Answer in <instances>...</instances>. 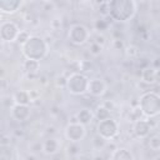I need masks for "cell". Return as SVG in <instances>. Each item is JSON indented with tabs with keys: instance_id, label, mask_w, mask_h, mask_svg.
I'll list each match as a JSON object with an SVG mask.
<instances>
[{
	"instance_id": "cell-9",
	"label": "cell",
	"mask_w": 160,
	"mask_h": 160,
	"mask_svg": "<svg viewBox=\"0 0 160 160\" xmlns=\"http://www.w3.org/2000/svg\"><path fill=\"white\" fill-rule=\"evenodd\" d=\"M132 130H134V134L136 135V138H140V139H145L150 135V131H151V124L149 120H144V119H140V120H136L134 122V126H132Z\"/></svg>"
},
{
	"instance_id": "cell-5",
	"label": "cell",
	"mask_w": 160,
	"mask_h": 160,
	"mask_svg": "<svg viewBox=\"0 0 160 160\" xmlns=\"http://www.w3.org/2000/svg\"><path fill=\"white\" fill-rule=\"evenodd\" d=\"M98 134L104 140H111L119 134V125L115 119L108 118L105 120L99 121L98 124Z\"/></svg>"
},
{
	"instance_id": "cell-12",
	"label": "cell",
	"mask_w": 160,
	"mask_h": 160,
	"mask_svg": "<svg viewBox=\"0 0 160 160\" xmlns=\"http://www.w3.org/2000/svg\"><path fill=\"white\" fill-rule=\"evenodd\" d=\"M30 114H31V111H30V108L28 105H18V104H15L12 106V109H11V115L18 121L28 120L30 118Z\"/></svg>"
},
{
	"instance_id": "cell-3",
	"label": "cell",
	"mask_w": 160,
	"mask_h": 160,
	"mask_svg": "<svg viewBox=\"0 0 160 160\" xmlns=\"http://www.w3.org/2000/svg\"><path fill=\"white\" fill-rule=\"evenodd\" d=\"M139 110L146 118H155L160 112V98L155 91H146L139 99Z\"/></svg>"
},
{
	"instance_id": "cell-23",
	"label": "cell",
	"mask_w": 160,
	"mask_h": 160,
	"mask_svg": "<svg viewBox=\"0 0 160 160\" xmlns=\"http://www.w3.org/2000/svg\"><path fill=\"white\" fill-rule=\"evenodd\" d=\"M138 54H139V49L136 46H134V45H130L128 48V50H126V55L130 56V58H135Z\"/></svg>"
},
{
	"instance_id": "cell-22",
	"label": "cell",
	"mask_w": 160,
	"mask_h": 160,
	"mask_svg": "<svg viewBox=\"0 0 160 160\" xmlns=\"http://www.w3.org/2000/svg\"><path fill=\"white\" fill-rule=\"evenodd\" d=\"M29 38H30V35H29L26 31H21V30H20V32H19V35H18V38H16V41L22 45Z\"/></svg>"
},
{
	"instance_id": "cell-6",
	"label": "cell",
	"mask_w": 160,
	"mask_h": 160,
	"mask_svg": "<svg viewBox=\"0 0 160 160\" xmlns=\"http://www.w3.org/2000/svg\"><path fill=\"white\" fill-rule=\"evenodd\" d=\"M90 38V31L81 24H75L69 30V40L75 45H82Z\"/></svg>"
},
{
	"instance_id": "cell-14",
	"label": "cell",
	"mask_w": 160,
	"mask_h": 160,
	"mask_svg": "<svg viewBox=\"0 0 160 160\" xmlns=\"http://www.w3.org/2000/svg\"><path fill=\"white\" fill-rule=\"evenodd\" d=\"M41 149H42V151H44L46 155H54V154H56L58 150H59V142H58L56 139L50 138V139H48V140L44 141Z\"/></svg>"
},
{
	"instance_id": "cell-4",
	"label": "cell",
	"mask_w": 160,
	"mask_h": 160,
	"mask_svg": "<svg viewBox=\"0 0 160 160\" xmlns=\"http://www.w3.org/2000/svg\"><path fill=\"white\" fill-rule=\"evenodd\" d=\"M88 84L89 79L80 72H72L68 79H66V88L68 90L74 94V95H82L88 90Z\"/></svg>"
},
{
	"instance_id": "cell-10",
	"label": "cell",
	"mask_w": 160,
	"mask_h": 160,
	"mask_svg": "<svg viewBox=\"0 0 160 160\" xmlns=\"http://www.w3.org/2000/svg\"><path fill=\"white\" fill-rule=\"evenodd\" d=\"M86 91L92 96H102L106 91V84L101 79H91L89 80Z\"/></svg>"
},
{
	"instance_id": "cell-20",
	"label": "cell",
	"mask_w": 160,
	"mask_h": 160,
	"mask_svg": "<svg viewBox=\"0 0 160 160\" xmlns=\"http://www.w3.org/2000/svg\"><path fill=\"white\" fill-rule=\"evenodd\" d=\"M94 116H95L99 121H101V120H105V119L110 118V111H109L105 106L100 105V106H98V109H96V111H95Z\"/></svg>"
},
{
	"instance_id": "cell-17",
	"label": "cell",
	"mask_w": 160,
	"mask_h": 160,
	"mask_svg": "<svg viewBox=\"0 0 160 160\" xmlns=\"http://www.w3.org/2000/svg\"><path fill=\"white\" fill-rule=\"evenodd\" d=\"M14 101L15 104L18 105H29V102L31 101L30 98H29V94L28 91L25 90H19L14 94Z\"/></svg>"
},
{
	"instance_id": "cell-16",
	"label": "cell",
	"mask_w": 160,
	"mask_h": 160,
	"mask_svg": "<svg viewBox=\"0 0 160 160\" xmlns=\"http://www.w3.org/2000/svg\"><path fill=\"white\" fill-rule=\"evenodd\" d=\"M111 160H134L132 154L128 149H115L111 154Z\"/></svg>"
},
{
	"instance_id": "cell-1",
	"label": "cell",
	"mask_w": 160,
	"mask_h": 160,
	"mask_svg": "<svg viewBox=\"0 0 160 160\" xmlns=\"http://www.w3.org/2000/svg\"><path fill=\"white\" fill-rule=\"evenodd\" d=\"M136 2L132 0H112L108 2V14L115 21L125 22L134 18Z\"/></svg>"
},
{
	"instance_id": "cell-24",
	"label": "cell",
	"mask_w": 160,
	"mask_h": 160,
	"mask_svg": "<svg viewBox=\"0 0 160 160\" xmlns=\"http://www.w3.org/2000/svg\"><path fill=\"white\" fill-rule=\"evenodd\" d=\"M92 160H105V158H104L102 155L99 154V155H95V156L92 158Z\"/></svg>"
},
{
	"instance_id": "cell-8",
	"label": "cell",
	"mask_w": 160,
	"mask_h": 160,
	"mask_svg": "<svg viewBox=\"0 0 160 160\" xmlns=\"http://www.w3.org/2000/svg\"><path fill=\"white\" fill-rule=\"evenodd\" d=\"M85 134H86L85 126L79 124V122L78 124H69L65 129V138L71 142H78L80 140H82Z\"/></svg>"
},
{
	"instance_id": "cell-7",
	"label": "cell",
	"mask_w": 160,
	"mask_h": 160,
	"mask_svg": "<svg viewBox=\"0 0 160 160\" xmlns=\"http://www.w3.org/2000/svg\"><path fill=\"white\" fill-rule=\"evenodd\" d=\"M19 32H20L19 28L12 21H4L0 24V39L5 42L16 41Z\"/></svg>"
},
{
	"instance_id": "cell-11",
	"label": "cell",
	"mask_w": 160,
	"mask_h": 160,
	"mask_svg": "<svg viewBox=\"0 0 160 160\" xmlns=\"http://www.w3.org/2000/svg\"><path fill=\"white\" fill-rule=\"evenodd\" d=\"M159 80V70L154 66H146L141 70V81L148 85H154Z\"/></svg>"
},
{
	"instance_id": "cell-2",
	"label": "cell",
	"mask_w": 160,
	"mask_h": 160,
	"mask_svg": "<svg viewBox=\"0 0 160 160\" xmlns=\"http://www.w3.org/2000/svg\"><path fill=\"white\" fill-rule=\"evenodd\" d=\"M21 51L28 60L40 62V60H42L48 54V44L40 36H30L21 45Z\"/></svg>"
},
{
	"instance_id": "cell-19",
	"label": "cell",
	"mask_w": 160,
	"mask_h": 160,
	"mask_svg": "<svg viewBox=\"0 0 160 160\" xmlns=\"http://www.w3.org/2000/svg\"><path fill=\"white\" fill-rule=\"evenodd\" d=\"M148 144H149V146H150L151 150L159 151V149H160V136H159V134L158 132L151 134L150 138H149V140H148Z\"/></svg>"
},
{
	"instance_id": "cell-13",
	"label": "cell",
	"mask_w": 160,
	"mask_h": 160,
	"mask_svg": "<svg viewBox=\"0 0 160 160\" xmlns=\"http://www.w3.org/2000/svg\"><path fill=\"white\" fill-rule=\"evenodd\" d=\"M21 4L20 0H0V11L4 14H14Z\"/></svg>"
},
{
	"instance_id": "cell-15",
	"label": "cell",
	"mask_w": 160,
	"mask_h": 160,
	"mask_svg": "<svg viewBox=\"0 0 160 160\" xmlns=\"http://www.w3.org/2000/svg\"><path fill=\"white\" fill-rule=\"evenodd\" d=\"M75 116L78 119V122L84 125V126L90 124L92 121V119H94V114H92V111L90 109H81Z\"/></svg>"
},
{
	"instance_id": "cell-21",
	"label": "cell",
	"mask_w": 160,
	"mask_h": 160,
	"mask_svg": "<svg viewBox=\"0 0 160 160\" xmlns=\"http://www.w3.org/2000/svg\"><path fill=\"white\" fill-rule=\"evenodd\" d=\"M101 50H102V46L99 45V44H96V42H92L90 45V54L94 55V56H98L101 52Z\"/></svg>"
},
{
	"instance_id": "cell-18",
	"label": "cell",
	"mask_w": 160,
	"mask_h": 160,
	"mask_svg": "<svg viewBox=\"0 0 160 160\" xmlns=\"http://www.w3.org/2000/svg\"><path fill=\"white\" fill-rule=\"evenodd\" d=\"M39 66H40V62L39 61H35V60H25L24 61V70L26 72H36L39 70Z\"/></svg>"
}]
</instances>
